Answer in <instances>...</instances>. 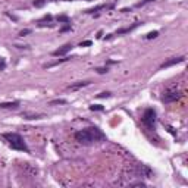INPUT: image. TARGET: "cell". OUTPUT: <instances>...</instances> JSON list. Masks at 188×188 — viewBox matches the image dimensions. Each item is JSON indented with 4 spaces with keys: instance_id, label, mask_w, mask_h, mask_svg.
<instances>
[{
    "instance_id": "obj_1",
    "label": "cell",
    "mask_w": 188,
    "mask_h": 188,
    "mask_svg": "<svg viewBox=\"0 0 188 188\" xmlns=\"http://www.w3.org/2000/svg\"><path fill=\"white\" fill-rule=\"evenodd\" d=\"M75 140L78 141V143L84 144V146H90V144H94V143L104 141L106 134L102 129L96 128V126H90V128H85L82 131L75 132Z\"/></svg>"
},
{
    "instance_id": "obj_2",
    "label": "cell",
    "mask_w": 188,
    "mask_h": 188,
    "mask_svg": "<svg viewBox=\"0 0 188 188\" xmlns=\"http://www.w3.org/2000/svg\"><path fill=\"white\" fill-rule=\"evenodd\" d=\"M3 138L8 141L9 146H10L12 149H15V150H18V151L30 153V149H28L27 143L24 141V138H22L19 134H16V132H6V134H3Z\"/></svg>"
},
{
    "instance_id": "obj_3",
    "label": "cell",
    "mask_w": 188,
    "mask_h": 188,
    "mask_svg": "<svg viewBox=\"0 0 188 188\" xmlns=\"http://www.w3.org/2000/svg\"><path fill=\"white\" fill-rule=\"evenodd\" d=\"M141 122L144 126H147L149 129H153L156 125V110L153 107H149L144 110L143 116H141Z\"/></svg>"
},
{
    "instance_id": "obj_4",
    "label": "cell",
    "mask_w": 188,
    "mask_h": 188,
    "mask_svg": "<svg viewBox=\"0 0 188 188\" xmlns=\"http://www.w3.org/2000/svg\"><path fill=\"white\" fill-rule=\"evenodd\" d=\"M179 97H181V93H179V91H176V90H169V91H166V93L163 94V102H164V103H173V102H176Z\"/></svg>"
},
{
    "instance_id": "obj_5",
    "label": "cell",
    "mask_w": 188,
    "mask_h": 188,
    "mask_svg": "<svg viewBox=\"0 0 188 188\" xmlns=\"http://www.w3.org/2000/svg\"><path fill=\"white\" fill-rule=\"evenodd\" d=\"M184 56H178V57H172V59H169V60H166V62H163L162 65H160V69H164V68H169V66H173V65H178V63H181V62H184Z\"/></svg>"
},
{
    "instance_id": "obj_6",
    "label": "cell",
    "mask_w": 188,
    "mask_h": 188,
    "mask_svg": "<svg viewBox=\"0 0 188 188\" xmlns=\"http://www.w3.org/2000/svg\"><path fill=\"white\" fill-rule=\"evenodd\" d=\"M70 49H72V44H70V43H66V44H63L62 47H59V49L57 50H55L53 52V56H65L68 52H70Z\"/></svg>"
},
{
    "instance_id": "obj_7",
    "label": "cell",
    "mask_w": 188,
    "mask_h": 188,
    "mask_svg": "<svg viewBox=\"0 0 188 188\" xmlns=\"http://www.w3.org/2000/svg\"><path fill=\"white\" fill-rule=\"evenodd\" d=\"M140 25V22H135V24H132V25H129V27H125V28H121V30H118L115 34H112V35H124V34H128V32H131V31H134L137 27Z\"/></svg>"
},
{
    "instance_id": "obj_8",
    "label": "cell",
    "mask_w": 188,
    "mask_h": 188,
    "mask_svg": "<svg viewBox=\"0 0 188 188\" xmlns=\"http://www.w3.org/2000/svg\"><path fill=\"white\" fill-rule=\"evenodd\" d=\"M88 84H90V81H78V82H75V84H70V85L68 87V90L75 91V90H79V88H82V87H87Z\"/></svg>"
},
{
    "instance_id": "obj_9",
    "label": "cell",
    "mask_w": 188,
    "mask_h": 188,
    "mask_svg": "<svg viewBox=\"0 0 188 188\" xmlns=\"http://www.w3.org/2000/svg\"><path fill=\"white\" fill-rule=\"evenodd\" d=\"M19 106V102H8V103H0V109H16Z\"/></svg>"
},
{
    "instance_id": "obj_10",
    "label": "cell",
    "mask_w": 188,
    "mask_h": 188,
    "mask_svg": "<svg viewBox=\"0 0 188 188\" xmlns=\"http://www.w3.org/2000/svg\"><path fill=\"white\" fill-rule=\"evenodd\" d=\"M107 8H113V6H112V5H99V6H96V8L88 9L85 13H94V12H99V10H103V9H107Z\"/></svg>"
},
{
    "instance_id": "obj_11",
    "label": "cell",
    "mask_w": 188,
    "mask_h": 188,
    "mask_svg": "<svg viewBox=\"0 0 188 188\" xmlns=\"http://www.w3.org/2000/svg\"><path fill=\"white\" fill-rule=\"evenodd\" d=\"M56 19H57L59 24H70V19H69V16H66V15H59Z\"/></svg>"
},
{
    "instance_id": "obj_12",
    "label": "cell",
    "mask_w": 188,
    "mask_h": 188,
    "mask_svg": "<svg viewBox=\"0 0 188 188\" xmlns=\"http://www.w3.org/2000/svg\"><path fill=\"white\" fill-rule=\"evenodd\" d=\"M66 103H68V102H66L65 99H56V100H52V102H50L52 106H55V104H66Z\"/></svg>"
},
{
    "instance_id": "obj_13",
    "label": "cell",
    "mask_w": 188,
    "mask_h": 188,
    "mask_svg": "<svg viewBox=\"0 0 188 188\" xmlns=\"http://www.w3.org/2000/svg\"><path fill=\"white\" fill-rule=\"evenodd\" d=\"M69 60V57H65V59H59L57 62H53V63H49L46 68H52V66H56V65H59V63H62V62H68Z\"/></svg>"
},
{
    "instance_id": "obj_14",
    "label": "cell",
    "mask_w": 188,
    "mask_h": 188,
    "mask_svg": "<svg viewBox=\"0 0 188 188\" xmlns=\"http://www.w3.org/2000/svg\"><path fill=\"white\" fill-rule=\"evenodd\" d=\"M157 35H159L157 31H151V32H149V34L146 35V38H147V40H151V38H156Z\"/></svg>"
},
{
    "instance_id": "obj_15",
    "label": "cell",
    "mask_w": 188,
    "mask_h": 188,
    "mask_svg": "<svg viewBox=\"0 0 188 188\" xmlns=\"http://www.w3.org/2000/svg\"><path fill=\"white\" fill-rule=\"evenodd\" d=\"M96 70H97V74H106V72H109V68H107V66H103V68H96Z\"/></svg>"
},
{
    "instance_id": "obj_16",
    "label": "cell",
    "mask_w": 188,
    "mask_h": 188,
    "mask_svg": "<svg viewBox=\"0 0 188 188\" xmlns=\"http://www.w3.org/2000/svg\"><path fill=\"white\" fill-rule=\"evenodd\" d=\"M90 109H91V110H99V112L104 110V107L100 106V104H93V106H90Z\"/></svg>"
},
{
    "instance_id": "obj_17",
    "label": "cell",
    "mask_w": 188,
    "mask_h": 188,
    "mask_svg": "<svg viewBox=\"0 0 188 188\" xmlns=\"http://www.w3.org/2000/svg\"><path fill=\"white\" fill-rule=\"evenodd\" d=\"M44 3H46V0H35V2H34V6H35V8H43Z\"/></svg>"
},
{
    "instance_id": "obj_18",
    "label": "cell",
    "mask_w": 188,
    "mask_h": 188,
    "mask_svg": "<svg viewBox=\"0 0 188 188\" xmlns=\"http://www.w3.org/2000/svg\"><path fill=\"white\" fill-rule=\"evenodd\" d=\"M52 19H53V18H52V15H46V16H44V18H43L41 21H40V25H41L43 22H50Z\"/></svg>"
},
{
    "instance_id": "obj_19",
    "label": "cell",
    "mask_w": 188,
    "mask_h": 188,
    "mask_svg": "<svg viewBox=\"0 0 188 188\" xmlns=\"http://www.w3.org/2000/svg\"><path fill=\"white\" fill-rule=\"evenodd\" d=\"M99 99H104V97H110V93L109 91H103V93H100L99 96H97Z\"/></svg>"
},
{
    "instance_id": "obj_20",
    "label": "cell",
    "mask_w": 188,
    "mask_h": 188,
    "mask_svg": "<svg viewBox=\"0 0 188 188\" xmlns=\"http://www.w3.org/2000/svg\"><path fill=\"white\" fill-rule=\"evenodd\" d=\"M70 30V24H65V25L60 28V32H66V31H69Z\"/></svg>"
},
{
    "instance_id": "obj_21",
    "label": "cell",
    "mask_w": 188,
    "mask_h": 188,
    "mask_svg": "<svg viewBox=\"0 0 188 188\" xmlns=\"http://www.w3.org/2000/svg\"><path fill=\"white\" fill-rule=\"evenodd\" d=\"M150 2H153V0H141L140 3H137V8H141V6H144V5H147Z\"/></svg>"
},
{
    "instance_id": "obj_22",
    "label": "cell",
    "mask_w": 188,
    "mask_h": 188,
    "mask_svg": "<svg viewBox=\"0 0 188 188\" xmlns=\"http://www.w3.org/2000/svg\"><path fill=\"white\" fill-rule=\"evenodd\" d=\"M27 34H31V30H28V28H27V30H22V31L19 32V35H21V37L27 35Z\"/></svg>"
},
{
    "instance_id": "obj_23",
    "label": "cell",
    "mask_w": 188,
    "mask_h": 188,
    "mask_svg": "<svg viewBox=\"0 0 188 188\" xmlns=\"http://www.w3.org/2000/svg\"><path fill=\"white\" fill-rule=\"evenodd\" d=\"M5 68H6V62L3 59H0V70H3Z\"/></svg>"
},
{
    "instance_id": "obj_24",
    "label": "cell",
    "mask_w": 188,
    "mask_h": 188,
    "mask_svg": "<svg viewBox=\"0 0 188 188\" xmlns=\"http://www.w3.org/2000/svg\"><path fill=\"white\" fill-rule=\"evenodd\" d=\"M81 47H87V46H91V41L90 40H87V41H82L81 44H79Z\"/></svg>"
},
{
    "instance_id": "obj_25",
    "label": "cell",
    "mask_w": 188,
    "mask_h": 188,
    "mask_svg": "<svg viewBox=\"0 0 188 188\" xmlns=\"http://www.w3.org/2000/svg\"><path fill=\"white\" fill-rule=\"evenodd\" d=\"M146 184L144 182H135V184H132V187H144Z\"/></svg>"
}]
</instances>
